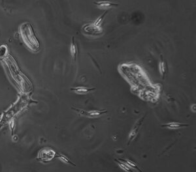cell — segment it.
I'll return each instance as SVG.
<instances>
[{"instance_id": "6da1fadb", "label": "cell", "mask_w": 196, "mask_h": 172, "mask_svg": "<svg viewBox=\"0 0 196 172\" xmlns=\"http://www.w3.org/2000/svg\"><path fill=\"white\" fill-rule=\"evenodd\" d=\"M82 31L83 33L89 36H97L103 33L102 27H99L95 25L94 23L86 24L83 26Z\"/></svg>"}, {"instance_id": "7a4b0ae2", "label": "cell", "mask_w": 196, "mask_h": 172, "mask_svg": "<svg viewBox=\"0 0 196 172\" xmlns=\"http://www.w3.org/2000/svg\"><path fill=\"white\" fill-rule=\"evenodd\" d=\"M56 152L50 148H43L39 152V155L37 158V160L43 162H48L52 158H55Z\"/></svg>"}, {"instance_id": "3957f363", "label": "cell", "mask_w": 196, "mask_h": 172, "mask_svg": "<svg viewBox=\"0 0 196 172\" xmlns=\"http://www.w3.org/2000/svg\"><path fill=\"white\" fill-rule=\"evenodd\" d=\"M146 115L143 116L141 118H140L138 121L135 123V124L134 125V126L133 127L132 130H130V132L129 133L128 135V140H127V146H130V143L132 142V141L135 140V138H136V136L138 134L139 131L141 129V127H142V125L143 124V121L145 120Z\"/></svg>"}, {"instance_id": "277c9868", "label": "cell", "mask_w": 196, "mask_h": 172, "mask_svg": "<svg viewBox=\"0 0 196 172\" xmlns=\"http://www.w3.org/2000/svg\"><path fill=\"white\" fill-rule=\"evenodd\" d=\"M73 110H75L80 115L84 117H88V118H97L102 116L103 114H107V110H90V111H86L83 110H78V109L72 108Z\"/></svg>"}, {"instance_id": "5b68a950", "label": "cell", "mask_w": 196, "mask_h": 172, "mask_svg": "<svg viewBox=\"0 0 196 172\" xmlns=\"http://www.w3.org/2000/svg\"><path fill=\"white\" fill-rule=\"evenodd\" d=\"M189 124L183 123H177V122H171L168 123L164 125H162V128L165 129H168L170 130H176V129H181L182 128H186L189 127Z\"/></svg>"}, {"instance_id": "8992f818", "label": "cell", "mask_w": 196, "mask_h": 172, "mask_svg": "<svg viewBox=\"0 0 196 172\" xmlns=\"http://www.w3.org/2000/svg\"><path fill=\"white\" fill-rule=\"evenodd\" d=\"M95 89H96L95 87L90 88V87L78 86V87H72V88L70 89V91L78 95H86V94L89 93H91L92 91H94Z\"/></svg>"}, {"instance_id": "52a82bcc", "label": "cell", "mask_w": 196, "mask_h": 172, "mask_svg": "<svg viewBox=\"0 0 196 172\" xmlns=\"http://www.w3.org/2000/svg\"><path fill=\"white\" fill-rule=\"evenodd\" d=\"M93 3L96 5V6L100 9H105L107 10L108 9L113 7H116L118 6V3H114L110 1H94Z\"/></svg>"}, {"instance_id": "ba28073f", "label": "cell", "mask_w": 196, "mask_h": 172, "mask_svg": "<svg viewBox=\"0 0 196 172\" xmlns=\"http://www.w3.org/2000/svg\"><path fill=\"white\" fill-rule=\"evenodd\" d=\"M77 53H78L77 46V45H76L75 37H73L71 39V45H70V54H71V56L72 59L75 62L76 61V59H77Z\"/></svg>"}, {"instance_id": "9c48e42d", "label": "cell", "mask_w": 196, "mask_h": 172, "mask_svg": "<svg viewBox=\"0 0 196 172\" xmlns=\"http://www.w3.org/2000/svg\"><path fill=\"white\" fill-rule=\"evenodd\" d=\"M158 70L160 76H161V77L162 78L163 80H164L165 74L166 72H167V65H166L165 61L163 59L162 56L158 64Z\"/></svg>"}, {"instance_id": "30bf717a", "label": "cell", "mask_w": 196, "mask_h": 172, "mask_svg": "<svg viewBox=\"0 0 196 172\" xmlns=\"http://www.w3.org/2000/svg\"><path fill=\"white\" fill-rule=\"evenodd\" d=\"M55 157L56 158H58V160H60L63 163L65 164H69V165H71V166H76V165L74 163H73L71 160L70 159H69L66 156H65L64 155H62V154H60V153H57Z\"/></svg>"}, {"instance_id": "8fae6325", "label": "cell", "mask_w": 196, "mask_h": 172, "mask_svg": "<svg viewBox=\"0 0 196 172\" xmlns=\"http://www.w3.org/2000/svg\"><path fill=\"white\" fill-rule=\"evenodd\" d=\"M119 160H120V161H122V162H124L125 164H126V165L128 166L130 168L133 169V170H137L139 171H141V170H140V168H139L138 166H137V165L136 164L135 162H133V161H131V160H127V159H126V160H125V159H121V158H119Z\"/></svg>"}, {"instance_id": "7c38bea8", "label": "cell", "mask_w": 196, "mask_h": 172, "mask_svg": "<svg viewBox=\"0 0 196 172\" xmlns=\"http://www.w3.org/2000/svg\"><path fill=\"white\" fill-rule=\"evenodd\" d=\"M108 12V10H105V12L103 13V15H101L99 18H98L97 20L94 22V24L95 25H96L97 26H99V27H102V24L103 23V20H104V18L106 16V15H107V13Z\"/></svg>"}, {"instance_id": "4fadbf2b", "label": "cell", "mask_w": 196, "mask_h": 172, "mask_svg": "<svg viewBox=\"0 0 196 172\" xmlns=\"http://www.w3.org/2000/svg\"><path fill=\"white\" fill-rule=\"evenodd\" d=\"M114 160H115L117 164H118L120 166V167L124 171H126V172H131V171H132V170H131V168L129 167V166H127V165H126V164H125L124 162H122V161L119 160H117V159H115Z\"/></svg>"}, {"instance_id": "5bb4252c", "label": "cell", "mask_w": 196, "mask_h": 172, "mask_svg": "<svg viewBox=\"0 0 196 172\" xmlns=\"http://www.w3.org/2000/svg\"><path fill=\"white\" fill-rule=\"evenodd\" d=\"M15 119L13 118L11 121H10V125H9V126H10V132H11V135L13 136V134H14V130H15Z\"/></svg>"}, {"instance_id": "9a60e30c", "label": "cell", "mask_w": 196, "mask_h": 172, "mask_svg": "<svg viewBox=\"0 0 196 172\" xmlns=\"http://www.w3.org/2000/svg\"><path fill=\"white\" fill-rule=\"evenodd\" d=\"M190 108H191V110H192V112L195 113V111H196V104L195 103L192 104L191 105V107H190Z\"/></svg>"}, {"instance_id": "2e32d148", "label": "cell", "mask_w": 196, "mask_h": 172, "mask_svg": "<svg viewBox=\"0 0 196 172\" xmlns=\"http://www.w3.org/2000/svg\"><path fill=\"white\" fill-rule=\"evenodd\" d=\"M13 141H18V136L17 135H14V134H13Z\"/></svg>"}]
</instances>
